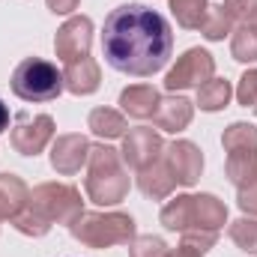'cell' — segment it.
<instances>
[{
    "instance_id": "cell-1",
    "label": "cell",
    "mask_w": 257,
    "mask_h": 257,
    "mask_svg": "<svg viewBox=\"0 0 257 257\" xmlns=\"http://www.w3.org/2000/svg\"><path fill=\"white\" fill-rule=\"evenodd\" d=\"M102 51L111 69L132 78H150L171 60L174 33L165 15L144 3H123L105 18Z\"/></svg>"
},
{
    "instance_id": "cell-2",
    "label": "cell",
    "mask_w": 257,
    "mask_h": 257,
    "mask_svg": "<svg viewBox=\"0 0 257 257\" xmlns=\"http://www.w3.org/2000/svg\"><path fill=\"white\" fill-rule=\"evenodd\" d=\"M78 212L84 209H81V192L75 186L42 183L30 192L27 206L12 218V224L24 236H45L51 224H72Z\"/></svg>"
},
{
    "instance_id": "cell-3",
    "label": "cell",
    "mask_w": 257,
    "mask_h": 257,
    "mask_svg": "<svg viewBox=\"0 0 257 257\" xmlns=\"http://www.w3.org/2000/svg\"><path fill=\"white\" fill-rule=\"evenodd\" d=\"M87 197L99 206H114L128 194V168L120 159V150L114 147H90L87 159V180H84Z\"/></svg>"
},
{
    "instance_id": "cell-4",
    "label": "cell",
    "mask_w": 257,
    "mask_h": 257,
    "mask_svg": "<svg viewBox=\"0 0 257 257\" xmlns=\"http://www.w3.org/2000/svg\"><path fill=\"white\" fill-rule=\"evenodd\" d=\"M227 221V206L215 194H180L162 209V224L168 230H221Z\"/></svg>"
},
{
    "instance_id": "cell-5",
    "label": "cell",
    "mask_w": 257,
    "mask_h": 257,
    "mask_svg": "<svg viewBox=\"0 0 257 257\" xmlns=\"http://www.w3.org/2000/svg\"><path fill=\"white\" fill-rule=\"evenodd\" d=\"M69 233L90 248L128 245L135 239V221L126 212H78L69 224Z\"/></svg>"
},
{
    "instance_id": "cell-6",
    "label": "cell",
    "mask_w": 257,
    "mask_h": 257,
    "mask_svg": "<svg viewBox=\"0 0 257 257\" xmlns=\"http://www.w3.org/2000/svg\"><path fill=\"white\" fill-rule=\"evenodd\" d=\"M63 72L42 57H27L12 72V93L24 102H51L63 93Z\"/></svg>"
},
{
    "instance_id": "cell-7",
    "label": "cell",
    "mask_w": 257,
    "mask_h": 257,
    "mask_svg": "<svg viewBox=\"0 0 257 257\" xmlns=\"http://www.w3.org/2000/svg\"><path fill=\"white\" fill-rule=\"evenodd\" d=\"M212 75H215V60H212V54L203 51V48H189V51L177 60V66L168 72L165 90L177 93V90L200 87V84H206Z\"/></svg>"
},
{
    "instance_id": "cell-8",
    "label": "cell",
    "mask_w": 257,
    "mask_h": 257,
    "mask_svg": "<svg viewBox=\"0 0 257 257\" xmlns=\"http://www.w3.org/2000/svg\"><path fill=\"white\" fill-rule=\"evenodd\" d=\"M51 138H54V120H51L48 114H36V117L18 114V123L12 128V135H9L15 153H21V156H36V153H42Z\"/></svg>"
},
{
    "instance_id": "cell-9",
    "label": "cell",
    "mask_w": 257,
    "mask_h": 257,
    "mask_svg": "<svg viewBox=\"0 0 257 257\" xmlns=\"http://www.w3.org/2000/svg\"><path fill=\"white\" fill-rule=\"evenodd\" d=\"M123 162H126V168L132 171H144V168H150L153 162H159L162 159V153H165V141H162V135L156 132V128H132L126 138H123Z\"/></svg>"
},
{
    "instance_id": "cell-10",
    "label": "cell",
    "mask_w": 257,
    "mask_h": 257,
    "mask_svg": "<svg viewBox=\"0 0 257 257\" xmlns=\"http://www.w3.org/2000/svg\"><path fill=\"white\" fill-rule=\"evenodd\" d=\"M90 45H93V21L87 15H75L69 18L54 36V51L63 63L90 57Z\"/></svg>"
},
{
    "instance_id": "cell-11",
    "label": "cell",
    "mask_w": 257,
    "mask_h": 257,
    "mask_svg": "<svg viewBox=\"0 0 257 257\" xmlns=\"http://www.w3.org/2000/svg\"><path fill=\"white\" fill-rule=\"evenodd\" d=\"M165 165L171 168L177 186H194L200 180V171H203V153L194 147L192 141H174L165 147L162 153Z\"/></svg>"
},
{
    "instance_id": "cell-12",
    "label": "cell",
    "mask_w": 257,
    "mask_h": 257,
    "mask_svg": "<svg viewBox=\"0 0 257 257\" xmlns=\"http://www.w3.org/2000/svg\"><path fill=\"white\" fill-rule=\"evenodd\" d=\"M87 159H90V141L84 135H60L51 147V165L63 177L78 174Z\"/></svg>"
},
{
    "instance_id": "cell-13",
    "label": "cell",
    "mask_w": 257,
    "mask_h": 257,
    "mask_svg": "<svg viewBox=\"0 0 257 257\" xmlns=\"http://www.w3.org/2000/svg\"><path fill=\"white\" fill-rule=\"evenodd\" d=\"M159 102H162V96H159V90H156L153 84H135V87H126V90L120 93V108H123V114L135 117V120H150V117H156Z\"/></svg>"
},
{
    "instance_id": "cell-14",
    "label": "cell",
    "mask_w": 257,
    "mask_h": 257,
    "mask_svg": "<svg viewBox=\"0 0 257 257\" xmlns=\"http://www.w3.org/2000/svg\"><path fill=\"white\" fill-rule=\"evenodd\" d=\"M99 81H102V72L99 63L93 57H81V60H72L63 69V84L69 93L75 96H90L99 90Z\"/></svg>"
},
{
    "instance_id": "cell-15",
    "label": "cell",
    "mask_w": 257,
    "mask_h": 257,
    "mask_svg": "<svg viewBox=\"0 0 257 257\" xmlns=\"http://www.w3.org/2000/svg\"><path fill=\"white\" fill-rule=\"evenodd\" d=\"M138 189L147 194V197H153V200H165L168 194L177 189V180H174L171 168L165 165V159H159L150 168L138 171Z\"/></svg>"
},
{
    "instance_id": "cell-16",
    "label": "cell",
    "mask_w": 257,
    "mask_h": 257,
    "mask_svg": "<svg viewBox=\"0 0 257 257\" xmlns=\"http://www.w3.org/2000/svg\"><path fill=\"white\" fill-rule=\"evenodd\" d=\"M192 102L183 99V96H162L159 102V111L153 117V123L165 132H183V128L192 123Z\"/></svg>"
},
{
    "instance_id": "cell-17",
    "label": "cell",
    "mask_w": 257,
    "mask_h": 257,
    "mask_svg": "<svg viewBox=\"0 0 257 257\" xmlns=\"http://www.w3.org/2000/svg\"><path fill=\"white\" fill-rule=\"evenodd\" d=\"M27 186L15 174H0V221H12L24 206H27Z\"/></svg>"
},
{
    "instance_id": "cell-18",
    "label": "cell",
    "mask_w": 257,
    "mask_h": 257,
    "mask_svg": "<svg viewBox=\"0 0 257 257\" xmlns=\"http://www.w3.org/2000/svg\"><path fill=\"white\" fill-rule=\"evenodd\" d=\"M87 126L93 128L96 138H105V141H111V138H126V128H128L126 117H123L120 111H114V108H93Z\"/></svg>"
},
{
    "instance_id": "cell-19",
    "label": "cell",
    "mask_w": 257,
    "mask_h": 257,
    "mask_svg": "<svg viewBox=\"0 0 257 257\" xmlns=\"http://www.w3.org/2000/svg\"><path fill=\"white\" fill-rule=\"evenodd\" d=\"M227 177L230 183L239 189L245 183H251L257 177V153L254 150H236V153H227Z\"/></svg>"
},
{
    "instance_id": "cell-20",
    "label": "cell",
    "mask_w": 257,
    "mask_h": 257,
    "mask_svg": "<svg viewBox=\"0 0 257 257\" xmlns=\"http://www.w3.org/2000/svg\"><path fill=\"white\" fill-rule=\"evenodd\" d=\"M171 12L180 27L186 30H200L209 12V0H171Z\"/></svg>"
},
{
    "instance_id": "cell-21",
    "label": "cell",
    "mask_w": 257,
    "mask_h": 257,
    "mask_svg": "<svg viewBox=\"0 0 257 257\" xmlns=\"http://www.w3.org/2000/svg\"><path fill=\"white\" fill-rule=\"evenodd\" d=\"M227 102H230V81L212 75L206 84L197 87V105H200V111H221Z\"/></svg>"
},
{
    "instance_id": "cell-22",
    "label": "cell",
    "mask_w": 257,
    "mask_h": 257,
    "mask_svg": "<svg viewBox=\"0 0 257 257\" xmlns=\"http://www.w3.org/2000/svg\"><path fill=\"white\" fill-rule=\"evenodd\" d=\"M230 54L239 63H257V24H239L233 30Z\"/></svg>"
},
{
    "instance_id": "cell-23",
    "label": "cell",
    "mask_w": 257,
    "mask_h": 257,
    "mask_svg": "<svg viewBox=\"0 0 257 257\" xmlns=\"http://www.w3.org/2000/svg\"><path fill=\"white\" fill-rule=\"evenodd\" d=\"M221 144H224V153H236V150H254L257 153V126L233 123V126L224 128Z\"/></svg>"
},
{
    "instance_id": "cell-24",
    "label": "cell",
    "mask_w": 257,
    "mask_h": 257,
    "mask_svg": "<svg viewBox=\"0 0 257 257\" xmlns=\"http://www.w3.org/2000/svg\"><path fill=\"white\" fill-rule=\"evenodd\" d=\"M200 33H203L209 42H218V39H224L227 33H233V18L224 12V6H209Z\"/></svg>"
},
{
    "instance_id": "cell-25",
    "label": "cell",
    "mask_w": 257,
    "mask_h": 257,
    "mask_svg": "<svg viewBox=\"0 0 257 257\" xmlns=\"http://www.w3.org/2000/svg\"><path fill=\"white\" fill-rule=\"evenodd\" d=\"M230 239H233L245 254H257V215L233 221V224H230Z\"/></svg>"
},
{
    "instance_id": "cell-26",
    "label": "cell",
    "mask_w": 257,
    "mask_h": 257,
    "mask_svg": "<svg viewBox=\"0 0 257 257\" xmlns=\"http://www.w3.org/2000/svg\"><path fill=\"white\" fill-rule=\"evenodd\" d=\"M168 245L159 236H135L128 242V257H165Z\"/></svg>"
},
{
    "instance_id": "cell-27",
    "label": "cell",
    "mask_w": 257,
    "mask_h": 257,
    "mask_svg": "<svg viewBox=\"0 0 257 257\" xmlns=\"http://www.w3.org/2000/svg\"><path fill=\"white\" fill-rule=\"evenodd\" d=\"M221 6L233 24H257V0H224Z\"/></svg>"
},
{
    "instance_id": "cell-28",
    "label": "cell",
    "mask_w": 257,
    "mask_h": 257,
    "mask_svg": "<svg viewBox=\"0 0 257 257\" xmlns=\"http://www.w3.org/2000/svg\"><path fill=\"white\" fill-rule=\"evenodd\" d=\"M236 99H239L242 108H257V69H248V72L239 78Z\"/></svg>"
},
{
    "instance_id": "cell-29",
    "label": "cell",
    "mask_w": 257,
    "mask_h": 257,
    "mask_svg": "<svg viewBox=\"0 0 257 257\" xmlns=\"http://www.w3.org/2000/svg\"><path fill=\"white\" fill-rule=\"evenodd\" d=\"M236 192H239V197H236V200H239V209L248 212V215H257V177L251 183L239 186Z\"/></svg>"
},
{
    "instance_id": "cell-30",
    "label": "cell",
    "mask_w": 257,
    "mask_h": 257,
    "mask_svg": "<svg viewBox=\"0 0 257 257\" xmlns=\"http://www.w3.org/2000/svg\"><path fill=\"white\" fill-rule=\"evenodd\" d=\"M45 3H48V9H51L54 15H69V12L78 9L81 0H45Z\"/></svg>"
},
{
    "instance_id": "cell-31",
    "label": "cell",
    "mask_w": 257,
    "mask_h": 257,
    "mask_svg": "<svg viewBox=\"0 0 257 257\" xmlns=\"http://www.w3.org/2000/svg\"><path fill=\"white\" fill-rule=\"evenodd\" d=\"M165 257H203L200 251H194V248H189V245H180L177 251H168Z\"/></svg>"
},
{
    "instance_id": "cell-32",
    "label": "cell",
    "mask_w": 257,
    "mask_h": 257,
    "mask_svg": "<svg viewBox=\"0 0 257 257\" xmlns=\"http://www.w3.org/2000/svg\"><path fill=\"white\" fill-rule=\"evenodd\" d=\"M9 128V108L3 105V99H0V135Z\"/></svg>"
}]
</instances>
